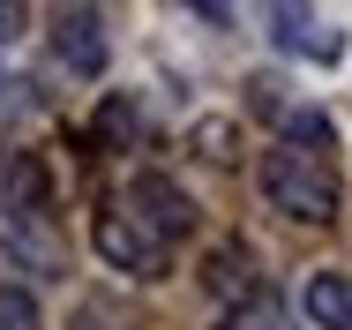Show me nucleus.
Instances as JSON below:
<instances>
[{"label": "nucleus", "mask_w": 352, "mask_h": 330, "mask_svg": "<svg viewBox=\"0 0 352 330\" xmlns=\"http://www.w3.org/2000/svg\"><path fill=\"white\" fill-rule=\"evenodd\" d=\"M278 323H285L278 293H248V308H232V316H225V330H278Z\"/></svg>", "instance_id": "1a4fd4ad"}, {"label": "nucleus", "mask_w": 352, "mask_h": 330, "mask_svg": "<svg viewBox=\"0 0 352 330\" xmlns=\"http://www.w3.org/2000/svg\"><path fill=\"white\" fill-rule=\"evenodd\" d=\"M263 196H270V210L300 218V225H330V218H338V173H330L322 150L285 143V150L263 158Z\"/></svg>", "instance_id": "f257e3e1"}, {"label": "nucleus", "mask_w": 352, "mask_h": 330, "mask_svg": "<svg viewBox=\"0 0 352 330\" xmlns=\"http://www.w3.org/2000/svg\"><path fill=\"white\" fill-rule=\"evenodd\" d=\"M0 330H38V308L23 285H0Z\"/></svg>", "instance_id": "9d476101"}, {"label": "nucleus", "mask_w": 352, "mask_h": 330, "mask_svg": "<svg viewBox=\"0 0 352 330\" xmlns=\"http://www.w3.org/2000/svg\"><path fill=\"white\" fill-rule=\"evenodd\" d=\"M15 38H23V8H15V0H0V53H8Z\"/></svg>", "instance_id": "ddd939ff"}, {"label": "nucleus", "mask_w": 352, "mask_h": 330, "mask_svg": "<svg viewBox=\"0 0 352 330\" xmlns=\"http://www.w3.org/2000/svg\"><path fill=\"white\" fill-rule=\"evenodd\" d=\"M225 143H232V128H225V121H210V128H203V150H210V158H225Z\"/></svg>", "instance_id": "4468645a"}, {"label": "nucleus", "mask_w": 352, "mask_h": 330, "mask_svg": "<svg viewBox=\"0 0 352 330\" xmlns=\"http://www.w3.org/2000/svg\"><path fill=\"white\" fill-rule=\"evenodd\" d=\"M45 196H53V188H45V165L23 150V158L8 165V210H45Z\"/></svg>", "instance_id": "6e6552de"}, {"label": "nucleus", "mask_w": 352, "mask_h": 330, "mask_svg": "<svg viewBox=\"0 0 352 330\" xmlns=\"http://www.w3.org/2000/svg\"><path fill=\"white\" fill-rule=\"evenodd\" d=\"M270 38H278V53H307V61H338L345 53V38L307 8H270Z\"/></svg>", "instance_id": "39448f33"}, {"label": "nucleus", "mask_w": 352, "mask_h": 330, "mask_svg": "<svg viewBox=\"0 0 352 330\" xmlns=\"http://www.w3.org/2000/svg\"><path fill=\"white\" fill-rule=\"evenodd\" d=\"M307 323L315 330H352V278L345 270H315L307 278Z\"/></svg>", "instance_id": "0eeeda50"}, {"label": "nucleus", "mask_w": 352, "mask_h": 330, "mask_svg": "<svg viewBox=\"0 0 352 330\" xmlns=\"http://www.w3.org/2000/svg\"><path fill=\"white\" fill-rule=\"evenodd\" d=\"M128 218H135L142 233L165 248V240H180V233L195 225V203L180 196L165 173H135V181H128Z\"/></svg>", "instance_id": "f03ea898"}, {"label": "nucleus", "mask_w": 352, "mask_h": 330, "mask_svg": "<svg viewBox=\"0 0 352 330\" xmlns=\"http://www.w3.org/2000/svg\"><path fill=\"white\" fill-rule=\"evenodd\" d=\"M53 61L68 68V75H105V23H98V8H60Z\"/></svg>", "instance_id": "20e7f679"}, {"label": "nucleus", "mask_w": 352, "mask_h": 330, "mask_svg": "<svg viewBox=\"0 0 352 330\" xmlns=\"http://www.w3.org/2000/svg\"><path fill=\"white\" fill-rule=\"evenodd\" d=\"M38 225H45V210H8L0 203V248H15L30 270H60V240L38 233Z\"/></svg>", "instance_id": "423d86ee"}, {"label": "nucleus", "mask_w": 352, "mask_h": 330, "mask_svg": "<svg viewBox=\"0 0 352 330\" xmlns=\"http://www.w3.org/2000/svg\"><path fill=\"white\" fill-rule=\"evenodd\" d=\"M210 285L217 293H240V285H248V256H240V248H217L210 256Z\"/></svg>", "instance_id": "9b49d317"}, {"label": "nucleus", "mask_w": 352, "mask_h": 330, "mask_svg": "<svg viewBox=\"0 0 352 330\" xmlns=\"http://www.w3.org/2000/svg\"><path fill=\"white\" fill-rule=\"evenodd\" d=\"M90 240H98V256H105V263L128 270V278H165V248L142 233L128 210H98V233H90Z\"/></svg>", "instance_id": "7ed1b4c3"}, {"label": "nucleus", "mask_w": 352, "mask_h": 330, "mask_svg": "<svg viewBox=\"0 0 352 330\" xmlns=\"http://www.w3.org/2000/svg\"><path fill=\"white\" fill-rule=\"evenodd\" d=\"M120 135H135V105H128V98H105V113H98V143H120Z\"/></svg>", "instance_id": "f8f14e48"}]
</instances>
